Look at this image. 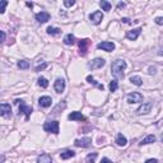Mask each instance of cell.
<instances>
[{"instance_id":"1","label":"cell","mask_w":163,"mask_h":163,"mask_svg":"<svg viewBox=\"0 0 163 163\" xmlns=\"http://www.w3.org/2000/svg\"><path fill=\"white\" fill-rule=\"evenodd\" d=\"M126 63L121 59L113 61L111 65V73L116 79H124V70L126 69Z\"/></svg>"},{"instance_id":"2","label":"cell","mask_w":163,"mask_h":163,"mask_svg":"<svg viewBox=\"0 0 163 163\" xmlns=\"http://www.w3.org/2000/svg\"><path fill=\"white\" fill-rule=\"evenodd\" d=\"M59 121H46L44 124V130L47 133H52V134H59Z\"/></svg>"},{"instance_id":"3","label":"cell","mask_w":163,"mask_h":163,"mask_svg":"<svg viewBox=\"0 0 163 163\" xmlns=\"http://www.w3.org/2000/svg\"><path fill=\"white\" fill-rule=\"evenodd\" d=\"M16 103L19 104V112L24 113L26 115V119L30 117V115L32 113V107L31 106H27V104L24 103V101H22V99H16Z\"/></svg>"},{"instance_id":"4","label":"cell","mask_w":163,"mask_h":163,"mask_svg":"<svg viewBox=\"0 0 163 163\" xmlns=\"http://www.w3.org/2000/svg\"><path fill=\"white\" fill-rule=\"evenodd\" d=\"M127 102L133 104V103H139V102H143V96L139 93V92H133L127 96Z\"/></svg>"},{"instance_id":"5","label":"cell","mask_w":163,"mask_h":163,"mask_svg":"<svg viewBox=\"0 0 163 163\" xmlns=\"http://www.w3.org/2000/svg\"><path fill=\"white\" fill-rule=\"evenodd\" d=\"M89 19H90V22L93 23V24H99L101 22H102V19H103V14L102 12H99V10H96L94 13H92L89 16Z\"/></svg>"},{"instance_id":"6","label":"cell","mask_w":163,"mask_h":163,"mask_svg":"<svg viewBox=\"0 0 163 163\" xmlns=\"http://www.w3.org/2000/svg\"><path fill=\"white\" fill-rule=\"evenodd\" d=\"M97 49L98 50H103V51H107V52H111L115 50V44L113 42H108V41H104V42H101V44L97 45Z\"/></svg>"},{"instance_id":"7","label":"cell","mask_w":163,"mask_h":163,"mask_svg":"<svg viewBox=\"0 0 163 163\" xmlns=\"http://www.w3.org/2000/svg\"><path fill=\"white\" fill-rule=\"evenodd\" d=\"M89 44H90V41L88 40V38H84V40H80V41H79V50H80L79 54H80L82 56H85V55H87Z\"/></svg>"},{"instance_id":"8","label":"cell","mask_w":163,"mask_h":163,"mask_svg":"<svg viewBox=\"0 0 163 163\" xmlns=\"http://www.w3.org/2000/svg\"><path fill=\"white\" fill-rule=\"evenodd\" d=\"M0 113H1L3 117H10L12 116V107L10 104L8 103H1V106H0Z\"/></svg>"},{"instance_id":"9","label":"cell","mask_w":163,"mask_h":163,"mask_svg":"<svg viewBox=\"0 0 163 163\" xmlns=\"http://www.w3.org/2000/svg\"><path fill=\"white\" fill-rule=\"evenodd\" d=\"M90 143H92L90 138H82V139H76L74 144L79 148H88L90 145Z\"/></svg>"},{"instance_id":"10","label":"cell","mask_w":163,"mask_h":163,"mask_svg":"<svg viewBox=\"0 0 163 163\" xmlns=\"http://www.w3.org/2000/svg\"><path fill=\"white\" fill-rule=\"evenodd\" d=\"M104 64H106V61H104V59H101V57H97V59H94L92 63L89 64V68L90 69H99L102 68V66H104Z\"/></svg>"},{"instance_id":"11","label":"cell","mask_w":163,"mask_h":163,"mask_svg":"<svg viewBox=\"0 0 163 163\" xmlns=\"http://www.w3.org/2000/svg\"><path fill=\"white\" fill-rule=\"evenodd\" d=\"M152 106H153L152 102H147V103H144V104H142V106L136 110V113H138V115H145V113H148V112H150Z\"/></svg>"},{"instance_id":"12","label":"cell","mask_w":163,"mask_h":163,"mask_svg":"<svg viewBox=\"0 0 163 163\" xmlns=\"http://www.w3.org/2000/svg\"><path fill=\"white\" fill-rule=\"evenodd\" d=\"M140 33H142V28H135V30H131L126 33V38H129L130 41H135L140 36Z\"/></svg>"},{"instance_id":"13","label":"cell","mask_w":163,"mask_h":163,"mask_svg":"<svg viewBox=\"0 0 163 163\" xmlns=\"http://www.w3.org/2000/svg\"><path fill=\"white\" fill-rule=\"evenodd\" d=\"M52 103V98L49 97V96H44V97H41L40 99H38V104H40V107H50Z\"/></svg>"},{"instance_id":"14","label":"cell","mask_w":163,"mask_h":163,"mask_svg":"<svg viewBox=\"0 0 163 163\" xmlns=\"http://www.w3.org/2000/svg\"><path fill=\"white\" fill-rule=\"evenodd\" d=\"M35 18H36V21L38 23H46L50 19V14L47 13V12H40V13L36 14Z\"/></svg>"},{"instance_id":"15","label":"cell","mask_w":163,"mask_h":163,"mask_svg":"<svg viewBox=\"0 0 163 163\" xmlns=\"http://www.w3.org/2000/svg\"><path fill=\"white\" fill-rule=\"evenodd\" d=\"M54 88H55V90H56L57 93H63L64 89H65V80L61 79V78L56 79L55 84H54Z\"/></svg>"},{"instance_id":"16","label":"cell","mask_w":163,"mask_h":163,"mask_svg":"<svg viewBox=\"0 0 163 163\" xmlns=\"http://www.w3.org/2000/svg\"><path fill=\"white\" fill-rule=\"evenodd\" d=\"M68 119L70 120V121H85V116H83L80 112H71L69 116H68Z\"/></svg>"},{"instance_id":"17","label":"cell","mask_w":163,"mask_h":163,"mask_svg":"<svg viewBox=\"0 0 163 163\" xmlns=\"http://www.w3.org/2000/svg\"><path fill=\"white\" fill-rule=\"evenodd\" d=\"M116 144L119 147H125L127 144V139L122 135V134H119L117 138H116Z\"/></svg>"},{"instance_id":"18","label":"cell","mask_w":163,"mask_h":163,"mask_svg":"<svg viewBox=\"0 0 163 163\" xmlns=\"http://www.w3.org/2000/svg\"><path fill=\"white\" fill-rule=\"evenodd\" d=\"M64 44H65V45H68V46L74 45V44H75V36H74V35H71V33H69V35H66V36L64 37Z\"/></svg>"},{"instance_id":"19","label":"cell","mask_w":163,"mask_h":163,"mask_svg":"<svg viewBox=\"0 0 163 163\" xmlns=\"http://www.w3.org/2000/svg\"><path fill=\"white\" fill-rule=\"evenodd\" d=\"M37 163H52V159L49 154H41L37 158Z\"/></svg>"},{"instance_id":"20","label":"cell","mask_w":163,"mask_h":163,"mask_svg":"<svg viewBox=\"0 0 163 163\" xmlns=\"http://www.w3.org/2000/svg\"><path fill=\"white\" fill-rule=\"evenodd\" d=\"M87 82H88V83H90V84H93V85H96V87H97V88H99L101 90H103V89H104V87H103V84H99V83H98V82H97V80H96V79L93 78V76H90V75H88V76H87Z\"/></svg>"},{"instance_id":"21","label":"cell","mask_w":163,"mask_h":163,"mask_svg":"<svg viewBox=\"0 0 163 163\" xmlns=\"http://www.w3.org/2000/svg\"><path fill=\"white\" fill-rule=\"evenodd\" d=\"M154 142H156V136H154V135H148V136H145V138L140 142V145L152 144V143H154Z\"/></svg>"},{"instance_id":"22","label":"cell","mask_w":163,"mask_h":163,"mask_svg":"<svg viewBox=\"0 0 163 163\" xmlns=\"http://www.w3.org/2000/svg\"><path fill=\"white\" fill-rule=\"evenodd\" d=\"M75 156V152L74 150H65L60 154L61 159H69V158H73Z\"/></svg>"},{"instance_id":"23","label":"cell","mask_w":163,"mask_h":163,"mask_svg":"<svg viewBox=\"0 0 163 163\" xmlns=\"http://www.w3.org/2000/svg\"><path fill=\"white\" fill-rule=\"evenodd\" d=\"M130 82L133 84H135V85H138V87H140V85L143 84V80H142V78L139 75H134V76H131L130 78Z\"/></svg>"},{"instance_id":"24","label":"cell","mask_w":163,"mask_h":163,"mask_svg":"<svg viewBox=\"0 0 163 163\" xmlns=\"http://www.w3.org/2000/svg\"><path fill=\"white\" fill-rule=\"evenodd\" d=\"M47 33L51 36H57V35H60L61 33V30L60 28H55V27H49L47 28Z\"/></svg>"},{"instance_id":"25","label":"cell","mask_w":163,"mask_h":163,"mask_svg":"<svg viewBox=\"0 0 163 163\" xmlns=\"http://www.w3.org/2000/svg\"><path fill=\"white\" fill-rule=\"evenodd\" d=\"M99 5H101V8H102L103 10H106V12H110V10H111V3L106 1V0H102V1L99 3Z\"/></svg>"},{"instance_id":"26","label":"cell","mask_w":163,"mask_h":163,"mask_svg":"<svg viewBox=\"0 0 163 163\" xmlns=\"http://www.w3.org/2000/svg\"><path fill=\"white\" fill-rule=\"evenodd\" d=\"M108 88H110V90H111V92H116L117 88H119V83H117V80H116V79H113V80L110 82Z\"/></svg>"},{"instance_id":"27","label":"cell","mask_w":163,"mask_h":163,"mask_svg":"<svg viewBox=\"0 0 163 163\" xmlns=\"http://www.w3.org/2000/svg\"><path fill=\"white\" fill-rule=\"evenodd\" d=\"M38 85H40L41 88H47L49 87V82H47L46 78L41 76V78H38Z\"/></svg>"},{"instance_id":"28","label":"cell","mask_w":163,"mask_h":163,"mask_svg":"<svg viewBox=\"0 0 163 163\" xmlns=\"http://www.w3.org/2000/svg\"><path fill=\"white\" fill-rule=\"evenodd\" d=\"M18 68L26 70V69L30 68V63H28V61H26V60H19V61H18Z\"/></svg>"},{"instance_id":"29","label":"cell","mask_w":163,"mask_h":163,"mask_svg":"<svg viewBox=\"0 0 163 163\" xmlns=\"http://www.w3.org/2000/svg\"><path fill=\"white\" fill-rule=\"evenodd\" d=\"M97 153H90V154H88L87 156V158H85V162L87 163H94V161H96V158H97Z\"/></svg>"},{"instance_id":"30","label":"cell","mask_w":163,"mask_h":163,"mask_svg":"<svg viewBox=\"0 0 163 163\" xmlns=\"http://www.w3.org/2000/svg\"><path fill=\"white\" fill-rule=\"evenodd\" d=\"M46 68H47V63H42L41 65L36 66V68H35V71H41V70H44V69H46Z\"/></svg>"},{"instance_id":"31","label":"cell","mask_w":163,"mask_h":163,"mask_svg":"<svg viewBox=\"0 0 163 163\" xmlns=\"http://www.w3.org/2000/svg\"><path fill=\"white\" fill-rule=\"evenodd\" d=\"M7 5H8V1H7V0H3V1H1V7H0V13L5 12V7Z\"/></svg>"},{"instance_id":"32","label":"cell","mask_w":163,"mask_h":163,"mask_svg":"<svg viewBox=\"0 0 163 163\" xmlns=\"http://www.w3.org/2000/svg\"><path fill=\"white\" fill-rule=\"evenodd\" d=\"M74 4H75V0H65V1H64L65 7H73Z\"/></svg>"},{"instance_id":"33","label":"cell","mask_w":163,"mask_h":163,"mask_svg":"<svg viewBox=\"0 0 163 163\" xmlns=\"http://www.w3.org/2000/svg\"><path fill=\"white\" fill-rule=\"evenodd\" d=\"M158 26H163V17H157L156 21H154Z\"/></svg>"},{"instance_id":"34","label":"cell","mask_w":163,"mask_h":163,"mask_svg":"<svg viewBox=\"0 0 163 163\" xmlns=\"http://www.w3.org/2000/svg\"><path fill=\"white\" fill-rule=\"evenodd\" d=\"M101 163H112V161H110L108 158H102V161H101Z\"/></svg>"},{"instance_id":"35","label":"cell","mask_w":163,"mask_h":163,"mask_svg":"<svg viewBox=\"0 0 163 163\" xmlns=\"http://www.w3.org/2000/svg\"><path fill=\"white\" fill-rule=\"evenodd\" d=\"M145 163H158V161L156 159V158H153V159H148Z\"/></svg>"},{"instance_id":"36","label":"cell","mask_w":163,"mask_h":163,"mask_svg":"<svg viewBox=\"0 0 163 163\" xmlns=\"http://www.w3.org/2000/svg\"><path fill=\"white\" fill-rule=\"evenodd\" d=\"M124 7H125V3H119V4H117V8H119V9H121V8H124Z\"/></svg>"},{"instance_id":"37","label":"cell","mask_w":163,"mask_h":163,"mask_svg":"<svg viewBox=\"0 0 163 163\" xmlns=\"http://www.w3.org/2000/svg\"><path fill=\"white\" fill-rule=\"evenodd\" d=\"M122 22L124 23H130V19H129V18H122Z\"/></svg>"},{"instance_id":"38","label":"cell","mask_w":163,"mask_h":163,"mask_svg":"<svg viewBox=\"0 0 163 163\" xmlns=\"http://www.w3.org/2000/svg\"><path fill=\"white\" fill-rule=\"evenodd\" d=\"M158 55H159V56H163V47H162V49H159V51H158Z\"/></svg>"},{"instance_id":"39","label":"cell","mask_w":163,"mask_h":163,"mask_svg":"<svg viewBox=\"0 0 163 163\" xmlns=\"http://www.w3.org/2000/svg\"><path fill=\"white\" fill-rule=\"evenodd\" d=\"M149 73H150V74H154V73H156V69H154V68H150V71H149Z\"/></svg>"},{"instance_id":"40","label":"cell","mask_w":163,"mask_h":163,"mask_svg":"<svg viewBox=\"0 0 163 163\" xmlns=\"http://www.w3.org/2000/svg\"><path fill=\"white\" fill-rule=\"evenodd\" d=\"M27 7H31V8H32V7H33V4H32V3H27Z\"/></svg>"},{"instance_id":"41","label":"cell","mask_w":163,"mask_h":163,"mask_svg":"<svg viewBox=\"0 0 163 163\" xmlns=\"http://www.w3.org/2000/svg\"><path fill=\"white\" fill-rule=\"evenodd\" d=\"M161 139H162V142H163V133H162V136H161Z\"/></svg>"}]
</instances>
